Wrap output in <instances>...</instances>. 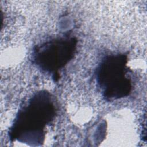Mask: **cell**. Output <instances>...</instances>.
<instances>
[{"label": "cell", "mask_w": 147, "mask_h": 147, "mask_svg": "<svg viewBox=\"0 0 147 147\" xmlns=\"http://www.w3.org/2000/svg\"><path fill=\"white\" fill-rule=\"evenodd\" d=\"M126 61L124 55L110 56L106 57L99 66L98 82L107 98L118 99L130 92L131 84L130 79L126 76Z\"/></svg>", "instance_id": "2"}, {"label": "cell", "mask_w": 147, "mask_h": 147, "mask_svg": "<svg viewBox=\"0 0 147 147\" xmlns=\"http://www.w3.org/2000/svg\"><path fill=\"white\" fill-rule=\"evenodd\" d=\"M55 113L51 96L46 92L36 94L19 111L11 129L12 137L25 142H41L44 127Z\"/></svg>", "instance_id": "1"}, {"label": "cell", "mask_w": 147, "mask_h": 147, "mask_svg": "<svg viewBox=\"0 0 147 147\" xmlns=\"http://www.w3.org/2000/svg\"><path fill=\"white\" fill-rule=\"evenodd\" d=\"M75 47L76 41L73 38L54 39L38 46L34 51V59L42 69L55 71L71 59Z\"/></svg>", "instance_id": "3"}]
</instances>
